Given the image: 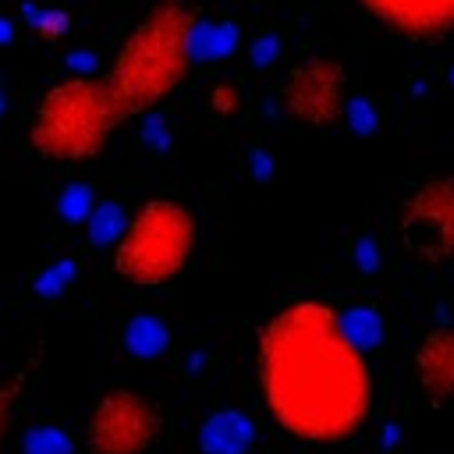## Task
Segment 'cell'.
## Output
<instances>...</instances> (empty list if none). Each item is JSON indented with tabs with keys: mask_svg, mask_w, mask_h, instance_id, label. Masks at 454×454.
I'll list each match as a JSON object with an SVG mask.
<instances>
[{
	"mask_svg": "<svg viewBox=\"0 0 454 454\" xmlns=\"http://www.w3.org/2000/svg\"><path fill=\"white\" fill-rule=\"evenodd\" d=\"M259 383L273 419L301 440H344L369 411V369L323 301H291L262 330Z\"/></svg>",
	"mask_w": 454,
	"mask_h": 454,
	"instance_id": "cell-1",
	"label": "cell"
},
{
	"mask_svg": "<svg viewBox=\"0 0 454 454\" xmlns=\"http://www.w3.org/2000/svg\"><path fill=\"white\" fill-rule=\"evenodd\" d=\"M192 25L195 14L184 0H160L128 32L103 74L124 121L149 114L184 82L192 67Z\"/></svg>",
	"mask_w": 454,
	"mask_h": 454,
	"instance_id": "cell-2",
	"label": "cell"
},
{
	"mask_svg": "<svg viewBox=\"0 0 454 454\" xmlns=\"http://www.w3.org/2000/svg\"><path fill=\"white\" fill-rule=\"evenodd\" d=\"M121 121L103 78L71 74L39 99L28 124V145L50 163H82L106 145Z\"/></svg>",
	"mask_w": 454,
	"mask_h": 454,
	"instance_id": "cell-3",
	"label": "cell"
},
{
	"mask_svg": "<svg viewBox=\"0 0 454 454\" xmlns=\"http://www.w3.org/2000/svg\"><path fill=\"white\" fill-rule=\"evenodd\" d=\"M195 216L177 199H149L114 241V273L135 287L170 284L192 259Z\"/></svg>",
	"mask_w": 454,
	"mask_h": 454,
	"instance_id": "cell-4",
	"label": "cell"
},
{
	"mask_svg": "<svg viewBox=\"0 0 454 454\" xmlns=\"http://www.w3.org/2000/svg\"><path fill=\"white\" fill-rule=\"evenodd\" d=\"M160 429L163 415L145 394L106 390L85 422V447L89 454H145Z\"/></svg>",
	"mask_w": 454,
	"mask_h": 454,
	"instance_id": "cell-5",
	"label": "cell"
},
{
	"mask_svg": "<svg viewBox=\"0 0 454 454\" xmlns=\"http://www.w3.org/2000/svg\"><path fill=\"white\" fill-rule=\"evenodd\" d=\"M397 238L419 262L454 259V177H433L408 192L397 209Z\"/></svg>",
	"mask_w": 454,
	"mask_h": 454,
	"instance_id": "cell-6",
	"label": "cell"
},
{
	"mask_svg": "<svg viewBox=\"0 0 454 454\" xmlns=\"http://www.w3.org/2000/svg\"><path fill=\"white\" fill-rule=\"evenodd\" d=\"M284 106L305 128H330L344 110V67L330 57L294 64L284 85Z\"/></svg>",
	"mask_w": 454,
	"mask_h": 454,
	"instance_id": "cell-7",
	"label": "cell"
},
{
	"mask_svg": "<svg viewBox=\"0 0 454 454\" xmlns=\"http://www.w3.org/2000/svg\"><path fill=\"white\" fill-rule=\"evenodd\" d=\"M355 4L383 28L415 43H433L454 32V0H355Z\"/></svg>",
	"mask_w": 454,
	"mask_h": 454,
	"instance_id": "cell-8",
	"label": "cell"
},
{
	"mask_svg": "<svg viewBox=\"0 0 454 454\" xmlns=\"http://www.w3.org/2000/svg\"><path fill=\"white\" fill-rule=\"evenodd\" d=\"M415 387L429 404L454 401V323H440L419 340Z\"/></svg>",
	"mask_w": 454,
	"mask_h": 454,
	"instance_id": "cell-9",
	"label": "cell"
},
{
	"mask_svg": "<svg viewBox=\"0 0 454 454\" xmlns=\"http://www.w3.org/2000/svg\"><path fill=\"white\" fill-rule=\"evenodd\" d=\"M255 440V426L245 411L238 408H220L202 422L199 447L202 454H248Z\"/></svg>",
	"mask_w": 454,
	"mask_h": 454,
	"instance_id": "cell-10",
	"label": "cell"
},
{
	"mask_svg": "<svg viewBox=\"0 0 454 454\" xmlns=\"http://www.w3.org/2000/svg\"><path fill=\"white\" fill-rule=\"evenodd\" d=\"M238 46V28L231 21H199L192 25V60H220Z\"/></svg>",
	"mask_w": 454,
	"mask_h": 454,
	"instance_id": "cell-11",
	"label": "cell"
},
{
	"mask_svg": "<svg viewBox=\"0 0 454 454\" xmlns=\"http://www.w3.org/2000/svg\"><path fill=\"white\" fill-rule=\"evenodd\" d=\"M170 333H167V323L156 319V316H135L128 326H124V348L135 355V358H156L163 355Z\"/></svg>",
	"mask_w": 454,
	"mask_h": 454,
	"instance_id": "cell-12",
	"label": "cell"
},
{
	"mask_svg": "<svg viewBox=\"0 0 454 454\" xmlns=\"http://www.w3.org/2000/svg\"><path fill=\"white\" fill-rule=\"evenodd\" d=\"M340 330L348 333V340L358 351H365V348H376L383 340V316L369 305H355V309L340 312Z\"/></svg>",
	"mask_w": 454,
	"mask_h": 454,
	"instance_id": "cell-13",
	"label": "cell"
},
{
	"mask_svg": "<svg viewBox=\"0 0 454 454\" xmlns=\"http://www.w3.org/2000/svg\"><path fill=\"white\" fill-rule=\"evenodd\" d=\"M124 223H128V216H124V209H121L117 202H99V206H92V213L85 216V234H89L92 245L103 248V245H114V241L121 238Z\"/></svg>",
	"mask_w": 454,
	"mask_h": 454,
	"instance_id": "cell-14",
	"label": "cell"
},
{
	"mask_svg": "<svg viewBox=\"0 0 454 454\" xmlns=\"http://www.w3.org/2000/svg\"><path fill=\"white\" fill-rule=\"evenodd\" d=\"M21 454H74V443L57 426H32L21 440Z\"/></svg>",
	"mask_w": 454,
	"mask_h": 454,
	"instance_id": "cell-15",
	"label": "cell"
},
{
	"mask_svg": "<svg viewBox=\"0 0 454 454\" xmlns=\"http://www.w3.org/2000/svg\"><path fill=\"white\" fill-rule=\"evenodd\" d=\"M21 18L28 21V28H35V35L39 39H60L64 32H67V14L64 11H50V7H32V4H25L21 7Z\"/></svg>",
	"mask_w": 454,
	"mask_h": 454,
	"instance_id": "cell-16",
	"label": "cell"
},
{
	"mask_svg": "<svg viewBox=\"0 0 454 454\" xmlns=\"http://www.w3.org/2000/svg\"><path fill=\"white\" fill-rule=\"evenodd\" d=\"M57 213H60L64 220H71V223H82V220L92 213V188L82 184V181L67 184V188L60 192V199H57Z\"/></svg>",
	"mask_w": 454,
	"mask_h": 454,
	"instance_id": "cell-17",
	"label": "cell"
},
{
	"mask_svg": "<svg viewBox=\"0 0 454 454\" xmlns=\"http://www.w3.org/2000/svg\"><path fill=\"white\" fill-rule=\"evenodd\" d=\"M74 273H78V266L71 262V259H60V262H53L50 270H43V273H35V280H32V291L39 294V298H57L71 280H74Z\"/></svg>",
	"mask_w": 454,
	"mask_h": 454,
	"instance_id": "cell-18",
	"label": "cell"
},
{
	"mask_svg": "<svg viewBox=\"0 0 454 454\" xmlns=\"http://www.w3.org/2000/svg\"><path fill=\"white\" fill-rule=\"evenodd\" d=\"M340 121H344V124H348L355 135H369V131L376 128V106H372L369 99H362V96H355V99H344Z\"/></svg>",
	"mask_w": 454,
	"mask_h": 454,
	"instance_id": "cell-19",
	"label": "cell"
},
{
	"mask_svg": "<svg viewBox=\"0 0 454 454\" xmlns=\"http://www.w3.org/2000/svg\"><path fill=\"white\" fill-rule=\"evenodd\" d=\"M351 262H355L362 273H372V270L380 266V248H376V241H372L369 234L355 238V245H351Z\"/></svg>",
	"mask_w": 454,
	"mask_h": 454,
	"instance_id": "cell-20",
	"label": "cell"
},
{
	"mask_svg": "<svg viewBox=\"0 0 454 454\" xmlns=\"http://www.w3.org/2000/svg\"><path fill=\"white\" fill-rule=\"evenodd\" d=\"M277 53H280V39H277V32H262V35H255V43H252V64H255V67L273 64Z\"/></svg>",
	"mask_w": 454,
	"mask_h": 454,
	"instance_id": "cell-21",
	"label": "cell"
},
{
	"mask_svg": "<svg viewBox=\"0 0 454 454\" xmlns=\"http://www.w3.org/2000/svg\"><path fill=\"white\" fill-rule=\"evenodd\" d=\"M142 138H145L153 149H167L170 135L163 131V117H160V114H145V121H142Z\"/></svg>",
	"mask_w": 454,
	"mask_h": 454,
	"instance_id": "cell-22",
	"label": "cell"
},
{
	"mask_svg": "<svg viewBox=\"0 0 454 454\" xmlns=\"http://www.w3.org/2000/svg\"><path fill=\"white\" fill-rule=\"evenodd\" d=\"M209 106H213L216 114H234V110H238V92H234V85H216L213 96H209Z\"/></svg>",
	"mask_w": 454,
	"mask_h": 454,
	"instance_id": "cell-23",
	"label": "cell"
},
{
	"mask_svg": "<svg viewBox=\"0 0 454 454\" xmlns=\"http://www.w3.org/2000/svg\"><path fill=\"white\" fill-rule=\"evenodd\" d=\"M11 397H14V387H0V447H4V433H7V415H11Z\"/></svg>",
	"mask_w": 454,
	"mask_h": 454,
	"instance_id": "cell-24",
	"label": "cell"
},
{
	"mask_svg": "<svg viewBox=\"0 0 454 454\" xmlns=\"http://www.w3.org/2000/svg\"><path fill=\"white\" fill-rule=\"evenodd\" d=\"M252 177H259V181H266V177H270V160H266V153H262V149H255V153H252Z\"/></svg>",
	"mask_w": 454,
	"mask_h": 454,
	"instance_id": "cell-25",
	"label": "cell"
},
{
	"mask_svg": "<svg viewBox=\"0 0 454 454\" xmlns=\"http://www.w3.org/2000/svg\"><path fill=\"white\" fill-rule=\"evenodd\" d=\"M67 64H71V67H85V71H89V67H92V53H71V60H67Z\"/></svg>",
	"mask_w": 454,
	"mask_h": 454,
	"instance_id": "cell-26",
	"label": "cell"
},
{
	"mask_svg": "<svg viewBox=\"0 0 454 454\" xmlns=\"http://www.w3.org/2000/svg\"><path fill=\"white\" fill-rule=\"evenodd\" d=\"M11 35H14V25H11L7 18H0V46H4V43H7Z\"/></svg>",
	"mask_w": 454,
	"mask_h": 454,
	"instance_id": "cell-27",
	"label": "cell"
},
{
	"mask_svg": "<svg viewBox=\"0 0 454 454\" xmlns=\"http://www.w3.org/2000/svg\"><path fill=\"white\" fill-rule=\"evenodd\" d=\"M0 114H4V92H0Z\"/></svg>",
	"mask_w": 454,
	"mask_h": 454,
	"instance_id": "cell-28",
	"label": "cell"
},
{
	"mask_svg": "<svg viewBox=\"0 0 454 454\" xmlns=\"http://www.w3.org/2000/svg\"><path fill=\"white\" fill-rule=\"evenodd\" d=\"M450 82H454V67H450Z\"/></svg>",
	"mask_w": 454,
	"mask_h": 454,
	"instance_id": "cell-29",
	"label": "cell"
}]
</instances>
